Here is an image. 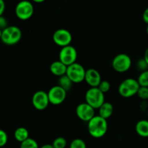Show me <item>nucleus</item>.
I'll return each mask as SVG.
<instances>
[{"label":"nucleus","instance_id":"1","mask_svg":"<svg viewBox=\"0 0 148 148\" xmlns=\"http://www.w3.org/2000/svg\"><path fill=\"white\" fill-rule=\"evenodd\" d=\"M88 133L94 138H101L108 131V122L106 119L100 116H95L88 122Z\"/></svg>","mask_w":148,"mask_h":148},{"label":"nucleus","instance_id":"2","mask_svg":"<svg viewBox=\"0 0 148 148\" xmlns=\"http://www.w3.org/2000/svg\"><path fill=\"white\" fill-rule=\"evenodd\" d=\"M22 38V31L17 26H8L2 30L1 40L7 46H13L20 42Z\"/></svg>","mask_w":148,"mask_h":148},{"label":"nucleus","instance_id":"3","mask_svg":"<svg viewBox=\"0 0 148 148\" xmlns=\"http://www.w3.org/2000/svg\"><path fill=\"white\" fill-rule=\"evenodd\" d=\"M140 86L137 79L127 78L119 85L118 92L123 98H130L137 95Z\"/></svg>","mask_w":148,"mask_h":148},{"label":"nucleus","instance_id":"4","mask_svg":"<svg viewBox=\"0 0 148 148\" xmlns=\"http://www.w3.org/2000/svg\"><path fill=\"white\" fill-rule=\"evenodd\" d=\"M85 101L94 109H98L105 101V96L98 88H90L85 93Z\"/></svg>","mask_w":148,"mask_h":148},{"label":"nucleus","instance_id":"5","mask_svg":"<svg viewBox=\"0 0 148 148\" xmlns=\"http://www.w3.org/2000/svg\"><path fill=\"white\" fill-rule=\"evenodd\" d=\"M86 69L80 64L75 62L73 64L67 66L66 75L69 78L72 83L78 84L85 81Z\"/></svg>","mask_w":148,"mask_h":148},{"label":"nucleus","instance_id":"6","mask_svg":"<svg viewBox=\"0 0 148 148\" xmlns=\"http://www.w3.org/2000/svg\"><path fill=\"white\" fill-rule=\"evenodd\" d=\"M132 66V59L126 53H119L114 58L112 61V67L116 72L124 73L127 72Z\"/></svg>","mask_w":148,"mask_h":148},{"label":"nucleus","instance_id":"7","mask_svg":"<svg viewBox=\"0 0 148 148\" xmlns=\"http://www.w3.org/2000/svg\"><path fill=\"white\" fill-rule=\"evenodd\" d=\"M34 13V6L29 1H20L15 7V14L21 20H27Z\"/></svg>","mask_w":148,"mask_h":148},{"label":"nucleus","instance_id":"8","mask_svg":"<svg viewBox=\"0 0 148 148\" xmlns=\"http://www.w3.org/2000/svg\"><path fill=\"white\" fill-rule=\"evenodd\" d=\"M59 61L62 62L64 64L69 66L76 62L77 58V52L74 46H65L61 49L59 54Z\"/></svg>","mask_w":148,"mask_h":148},{"label":"nucleus","instance_id":"9","mask_svg":"<svg viewBox=\"0 0 148 148\" xmlns=\"http://www.w3.org/2000/svg\"><path fill=\"white\" fill-rule=\"evenodd\" d=\"M47 93L49 102L53 106L62 104L65 101L66 97V91L59 85L52 87Z\"/></svg>","mask_w":148,"mask_h":148},{"label":"nucleus","instance_id":"10","mask_svg":"<svg viewBox=\"0 0 148 148\" xmlns=\"http://www.w3.org/2000/svg\"><path fill=\"white\" fill-rule=\"evenodd\" d=\"M53 40L57 46L63 48L70 45L72 40V36L66 29H58L53 33Z\"/></svg>","mask_w":148,"mask_h":148},{"label":"nucleus","instance_id":"11","mask_svg":"<svg viewBox=\"0 0 148 148\" xmlns=\"http://www.w3.org/2000/svg\"><path fill=\"white\" fill-rule=\"evenodd\" d=\"M50 103L48 93L45 91L38 90L33 94L32 97V104L38 111H43Z\"/></svg>","mask_w":148,"mask_h":148},{"label":"nucleus","instance_id":"12","mask_svg":"<svg viewBox=\"0 0 148 148\" xmlns=\"http://www.w3.org/2000/svg\"><path fill=\"white\" fill-rule=\"evenodd\" d=\"M76 114L82 121L88 122L95 116V109L87 103H82L76 108Z\"/></svg>","mask_w":148,"mask_h":148},{"label":"nucleus","instance_id":"13","mask_svg":"<svg viewBox=\"0 0 148 148\" xmlns=\"http://www.w3.org/2000/svg\"><path fill=\"white\" fill-rule=\"evenodd\" d=\"M85 81L91 87V88H98L101 82V74L97 69H88L86 70L85 77Z\"/></svg>","mask_w":148,"mask_h":148},{"label":"nucleus","instance_id":"14","mask_svg":"<svg viewBox=\"0 0 148 148\" xmlns=\"http://www.w3.org/2000/svg\"><path fill=\"white\" fill-rule=\"evenodd\" d=\"M66 70H67V66L64 64L59 60L52 62L51 64L50 65L51 72L53 75H55L56 77H59L66 75Z\"/></svg>","mask_w":148,"mask_h":148},{"label":"nucleus","instance_id":"15","mask_svg":"<svg viewBox=\"0 0 148 148\" xmlns=\"http://www.w3.org/2000/svg\"><path fill=\"white\" fill-rule=\"evenodd\" d=\"M114 113V106L111 103L105 102L99 108H98V116L103 118L104 119H108L112 116Z\"/></svg>","mask_w":148,"mask_h":148},{"label":"nucleus","instance_id":"16","mask_svg":"<svg viewBox=\"0 0 148 148\" xmlns=\"http://www.w3.org/2000/svg\"><path fill=\"white\" fill-rule=\"evenodd\" d=\"M136 132L142 137H148V120L139 121L135 126Z\"/></svg>","mask_w":148,"mask_h":148},{"label":"nucleus","instance_id":"17","mask_svg":"<svg viewBox=\"0 0 148 148\" xmlns=\"http://www.w3.org/2000/svg\"><path fill=\"white\" fill-rule=\"evenodd\" d=\"M14 139L19 143H22L29 138V132L25 127H18L14 133Z\"/></svg>","mask_w":148,"mask_h":148},{"label":"nucleus","instance_id":"18","mask_svg":"<svg viewBox=\"0 0 148 148\" xmlns=\"http://www.w3.org/2000/svg\"><path fill=\"white\" fill-rule=\"evenodd\" d=\"M72 85H73L72 82L66 75L60 77L59 78V86L63 88L64 90H65L66 92L70 90L72 87Z\"/></svg>","mask_w":148,"mask_h":148},{"label":"nucleus","instance_id":"19","mask_svg":"<svg viewBox=\"0 0 148 148\" xmlns=\"http://www.w3.org/2000/svg\"><path fill=\"white\" fill-rule=\"evenodd\" d=\"M20 148H40L37 142L34 140L29 137L25 141L23 142L20 144Z\"/></svg>","mask_w":148,"mask_h":148},{"label":"nucleus","instance_id":"20","mask_svg":"<svg viewBox=\"0 0 148 148\" xmlns=\"http://www.w3.org/2000/svg\"><path fill=\"white\" fill-rule=\"evenodd\" d=\"M137 81L140 87L148 88V70L141 72V74L139 75Z\"/></svg>","mask_w":148,"mask_h":148},{"label":"nucleus","instance_id":"21","mask_svg":"<svg viewBox=\"0 0 148 148\" xmlns=\"http://www.w3.org/2000/svg\"><path fill=\"white\" fill-rule=\"evenodd\" d=\"M66 144H67V143H66V139L62 137H56L53 140L52 145H53V148H65Z\"/></svg>","mask_w":148,"mask_h":148},{"label":"nucleus","instance_id":"22","mask_svg":"<svg viewBox=\"0 0 148 148\" xmlns=\"http://www.w3.org/2000/svg\"><path fill=\"white\" fill-rule=\"evenodd\" d=\"M69 148H87L86 143L82 139L77 138L72 140L70 143Z\"/></svg>","mask_w":148,"mask_h":148},{"label":"nucleus","instance_id":"23","mask_svg":"<svg viewBox=\"0 0 148 148\" xmlns=\"http://www.w3.org/2000/svg\"><path fill=\"white\" fill-rule=\"evenodd\" d=\"M137 95L143 101H146L148 100V88L147 87H140Z\"/></svg>","mask_w":148,"mask_h":148},{"label":"nucleus","instance_id":"24","mask_svg":"<svg viewBox=\"0 0 148 148\" xmlns=\"http://www.w3.org/2000/svg\"><path fill=\"white\" fill-rule=\"evenodd\" d=\"M98 89L103 92V93H106L108 92L111 89V85H110L109 82L107 80H102L100 85L98 87Z\"/></svg>","mask_w":148,"mask_h":148},{"label":"nucleus","instance_id":"25","mask_svg":"<svg viewBox=\"0 0 148 148\" xmlns=\"http://www.w3.org/2000/svg\"><path fill=\"white\" fill-rule=\"evenodd\" d=\"M7 142H8V135L7 132L3 130H0V147L5 146Z\"/></svg>","mask_w":148,"mask_h":148},{"label":"nucleus","instance_id":"26","mask_svg":"<svg viewBox=\"0 0 148 148\" xmlns=\"http://www.w3.org/2000/svg\"><path fill=\"white\" fill-rule=\"evenodd\" d=\"M137 66L140 71H142V72L148 70V64L147 62H146V61L144 59V58L143 59H140L137 62Z\"/></svg>","mask_w":148,"mask_h":148},{"label":"nucleus","instance_id":"27","mask_svg":"<svg viewBox=\"0 0 148 148\" xmlns=\"http://www.w3.org/2000/svg\"><path fill=\"white\" fill-rule=\"evenodd\" d=\"M7 20L4 16H1L0 17V29L1 30H4L6 27H7Z\"/></svg>","mask_w":148,"mask_h":148},{"label":"nucleus","instance_id":"28","mask_svg":"<svg viewBox=\"0 0 148 148\" xmlns=\"http://www.w3.org/2000/svg\"><path fill=\"white\" fill-rule=\"evenodd\" d=\"M6 5L5 3L3 0H0V17L1 16H3V14H4V11H5Z\"/></svg>","mask_w":148,"mask_h":148},{"label":"nucleus","instance_id":"29","mask_svg":"<svg viewBox=\"0 0 148 148\" xmlns=\"http://www.w3.org/2000/svg\"><path fill=\"white\" fill-rule=\"evenodd\" d=\"M143 21L148 25V7L147 9H145L143 14Z\"/></svg>","mask_w":148,"mask_h":148},{"label":"nucleus","instance_id":"30","mask_svg":"<svg viewBox=\"0 0 148 148\" xmlns=\"http://www.w3.org/2000/svg\"><path fill=\"white\" fill-rule=\"evenodd\" d=\"M144 59L146 61V62L148 64V48L146 49L145 52V54H144Z\"/></svg>","mask_w":148,"mask_h":148},{"label":"nucleus","instance_id":"31","mask_svg":"<svg viewBox=\"0 0 148 148\" xmlns=\"http://www.w3.org/2000/svg\"><path fill=\"white\" fill-rule=\"evenodd\" d=\"M40 148H53V147L52 145L46 144V145H43L41 146Z\"/></svg>","mask_w":148,"mask_h":148},{"label":"nucleus","instance_id":"32","mask_svg":"<svg viewBox=\"0 0 148 148\" xmlns=\"http://www.w3.org/2000/svg\"><path fill=\"white\" fill-rule=\"evenodd\" d=\"M35 3H43L44 2V0H34Z\"/></svg>","mask_w":148,"mask_h":148},{"label":"nucleus","instance_id":"33","mask_svg":"<svg viewBox=\"0 0 148 148\" xmlns=\"http://www.w3.org/2000/svg\"><path fill=\"white\" fill-rule=\"evenodd\" d=\"M1 34H2V30L0 29V40H1Z\"/></svg>","mask_w":148,"mask_h":148},{"label":"nucleus","instance_id":"34","mask_svg":"<svg viewBox=\"0 0 148 148\" xmlns=\"http://www.w3.org/2000/svg\"><path fill=\"white\" fill-rule=\"evenodd\" d=\"M146 31H147V35H148V25H147V29H146Z\"/></svg>","mask_w":148,"mask_h":148},{"label":"nucleus","instance_id":"35","mask_svg":"<svg viewBox=\"0 0 148 148\" xmlns=\"http://www.w3.org/2000/svg\"><path fill=\"white\" fill-rule=\"evenodd\" d=\"M147 116H148V109L147 110Z\"/></svg>","mask_w":148,"mask_h":148}]
</instances>
